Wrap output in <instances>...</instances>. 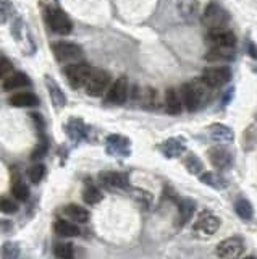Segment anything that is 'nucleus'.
<instances>
[{
	"label": "nucleus",
	"mask_w": 257,
	"mask_h": 259,
	"mask_svg": "<svg viewBox=\"0 0 257 259\" xmlns=\"http://www.w3.org/2000/svg\"><path fill=\"white\" fill-rule=\"evenodd\" d=\"M165 110L170 115H180L183 110V101H181V94L176 91L175 88H168L165 91Z\"/></svg>",
	"instance_id": "nucleus-13"
},
{
	"label": "nucleus",
	"mask_w": 257,
	"mask_h": 259,
	"mask_svg": "<svg viewBox=\"0 0 257 259\" xmlns=\"http://www.w3.org/2000/svg\"><path fill=\"white\" fill-rule=\"evenodd\" d=\"M10 105L13 107H36L39 105V97L28 91L17 93L10 97Z\"/></svg>",
	"instance_id": "nucleus-20"
},
{
	"label": "nucleus",
	"mask_w": 257,
	"mask_h": 259,
	"mask_svg": "<svg viewBox=\"0 0 257 259\" xmlns=\"http://www.w3.org/2000/svg\"><path fill=\"white\" fill-rule=\"evenodd\" d=\"M176 8L181 18L192 21L199 15V2L197 0H176Z\"/></svg>",
	"instance_id": "nucleus-18"
},
{
	"label": "nucleus",
	"mask_w": 257,
	"mask_h": 259,
	"mask_svg": "<svg viewBox=\"0 0 257 259\" xmlns=\"http://www.w3.org/2000/svg\"><path fill=\"white\" fill-rule=\"evenodd\" d=\"M52 52L60 63H73L83 59L81 47L75 42H68V40H59V42L52 44Z\"/></svg>",
	"instance_id": "nucleus-3"
},
{
	"label": "nucleus",
	"mask_w": 257,
	"mask_h": 259,
	"mask_svg": "<svg viewBox=\"0 0 257 259\" xmlns=\"http://www.w3.org/2000/svg\"><path fill=\"white\" fill-rule=\"evenodd\" d=\"M99 180L107 188H126L128 186L126 175L120 172H102L99 175Z\"/></svg>",
	"instance_id": "nucleus-15"
},
{
	"label": "nucleus",
	"mask_w": 257,
	"mask_h": 259,
	"mask_svg": "<svg viewBox=\"0 0 257 259\" xmlns=\"http://www.w3.org/2000/svg\"><path fill=\"white\" fill-rule=\"evenodd\" d=\"M217 256L220 259H236L244 251V240L241 237H230L217 245Z\"/></svg>",
	"instance_id": "nucleus-8"
},
{
	"label": "nucleus",
	"mask_w": 257,
	"mask_h": 259,
	"mask_svg": "<svg viewBox=\"0 0 257 259\" xmlns=\"http://www.w3.org/2000/svg\"><path fill=\"white\" fill-rule=\"evenodd\" d=\"M209 135L214 141H233L235 138V133L233 130L227 125H222V123H215L209 128Z\"/></svg>",
	"instance_id": "nucleus-23"
},
{
	"label": "nucleus",
	"mask_w": 257,
	"mask_h": 259,
	"mask_svg": "<svg viewBox=\"0 0 257 259\" xmlns=\"http://www.w3.org/2000/svg\"><path fill=\"white\" fill-rule=\"evenodd\" d=\"M45 20H47V24L50 26V29L54 32H57V34L67 36L71 32V29H73V24H71L68 15L63 10H60V8H49V10L45 12Z\"/></svg>",
	"instance_id": "nucleus-5"
},
{
	"label": "nucleus",
	"mask_w": 257,
	"mask_h": 259,
	"mask_svg": "<svg viewBox=\"0 0 257 259\" xmlns=\"http://www.w3.org/2000/svg\"><path fill=\"white\" fill-rule=\"evenodd\" d=\"M0 210L4 214H15L18 210V206L12 199H0Z\"/></svg>",
	"instance_id": "nucleus-36"
},
{
	"label": "nucleus",
	"mask_w": 257,
	"mask_h": 259,
	"mask_svg": "<svg viewBox=\"0 0 257 259\" xmlns=\"http://www.w3.org/2000/svg\"><path fill=\"white\" fill-rule=\"evenodd\" d=\"M128 94H130V83H128L126 76H120L118 79H115L114 83L110 84L106 101L107 104L112 105H123L128 99Z\"/></svg>",
	"instance_id": "nucleus-9"
},
{
	"label": "nucleus",
	"mask_w": 257,
	"mask_h": 259,
	"mask_svg": "<svg viewBox=\"0 0 257 259\" xmlns=\"http://www.w3.org/2000/svg\"><path fill=\"white\" fill-rule=\"evenodd\" d=\"M184 165H186L188 168V172L192 174V175H200L202 174V170H204V164H202V160H200L196 154H188V157L184 159Z\"/></svg>",
	"instance_id": "nucleus-29"
},
{
	"label": "nucleus",
	"mask_w": 257,
	"mask_h": 259,
	"mask_svg": "<svg viewBox=\"0 0 257 259\" xmlns=\"http://www.w3.org/2000/svg\"><path fill=\"white\" fill-rule=\"evenodd\" d=\"M200 182L209 185L211 188H215V190H225L228 186V182L217 172H202L200 174Z\"/></svg>",
	"instance_id": "nucleus-25"
},
{
	"label": "nucleus",
	"mask_w": 257,
	"mask_h": 259,
	"mask_svg": "<svg viewBox=\"0 0 257 259\" xmlns=\"http://www.w3.org/2000/svg\"><path fill=\"white\" fill-rule=\"evenodd\" d=\"M212 91L214 88L209 86L202 78L192 79L191 83L181 88L180 94H181L183 105L186 107L188 112H197L212 99Z\"/></svg>",
	"instance_id": "nucleus-1"
},
{
	"label": "nucleus",
	"mask_w": 257,
	"mask_h": 259,
	"mask_svg": "<svg viewBox=\"0 0 257 259\" xmlns=\"http://www.w3.org/2000/svg\"><path fill=\"white\" fill-rule=\"evenodd\" d=\"M63 214H65L70 221L78 222V224H86L91 217L89 210L78 204H68L67 207H63Z\"/></svg>",
	"instance_id": "nucleus-22"
},
{
	"label": "nucleus",
	"mask_w": 257,
	"mask_h": 259,
	"mask_svg": "<svg viewBox=\"0 0 257 259\" xmlns=\"http://www.w3.org/2000/svg\"><path fill=\"white\" fill-rule=\"evenodd\" d=\"M160 149H162L164 156L173 159V157H180L184 152V149H186V146H184V141L181 138H170V140L160 144Z\"/></svg>",
	"instance_id": "nucleus-17"
},
{
	"label": "nucleus",
	"mask_w": 257,
	"mask_h": 259,
	"mask_svg": "<svg viewBox=\"0 0 257 259\" xmlns=\"http://www.w3.org/2000/svg\"><path fill=\"white\" fill-rule=\"evenodd\" d=\"M13 71V65L9 59L0 57V81H4L7 76H10Z\"/></svg>",
	"instance_id": "nucleus-35"
},
{
	"label": "nucleus",
	"mask_w": 257,
	"mask_h": 259,
	"mask_svg": "<svg viewBox=\"0 0 257 259\" xmlns=\"http://www.w3.org/2000/svg\"><path fill=\"white\" fill-rule=\"evenodd\" d=\"M139 101L146 109H156L157 107V93H156V89H152V88L142 89L141 94H139Z\"/></svg>",
	"instance_id": "nucleus-28"
},
{
	"label": "nucleus",
	"mask_w": 257,
	"mask_h": 259,
	"mask_svg": "<svg viewBox=\"0 0 257 259\" xmlns=\"http://www.w3.org/2000/svg\"><path fill=\"white\" fill-rule=\"evenodd\" d=\"M205 40L209 47H235L236 46V36L228 29L209 31Z\"/></svg>",
	"instance_id": "nucleus-11"
},
{
	"label": "nucleus",
	"mask_w": 257,
	"mask_h": 259,
	"mask_svg": "<svg viewBox=\"0 0 257 259\" xmlns=\"http://www.w3.org/2000/svg\"><path fill=\"white\" fill-rule=\"evenodd\" d=\"M107 151L109 154H114V156H128L130 152V141L123 136H109L107 138Z\"/></svg>",
	"instance_id": "nucleus-14"
},
{
	"label": "nucleus",
	"mask_w": 257,
	"mask_h": 259,
	"mask_svg": "<svg viewBox=\"0 0 257 259\" xmlns=\"http://www.w3.org/2000/svg\"><path fill=\"white\" fill-rule=\"evenodd\" d=\"M20 245L17 241H7L2 246V259H18Z\"/></svg>",
	"instance_id": "nucleus-30"
},
{
	"label": "nucleus",
	"mask_w": 257,
	"mask_h": 259,
	"mask_svg": "<svg viewBox=\"0 0 257 259\" xmlns=\"http://www.w3.org/2000/svg\"><path fill=\"white\" fill-rule=\"evenodd\" d=\"M112 84V78L109 75V71L106 70H92L91 71V76L87 79L86 83V93L92 96V97H99L104 93L109 91V88Z\"/></svg>",
	"instance_id": "nucleus-4"
},
{
	"label": "nucleus",
	"mask_w": 257,
	"mask_h": 259,
	"mask_svg": "<svg viewBox=\"0 0 257 259\" xmlns=\"http://www.w3.org/2000/svg\"><path fill=\"white\" fill-rule=\"evenodd\" d=\"M219 229H220V217L211 212V210H204L194 222V233L204 235V237H211V235L219 232Z\"/></svg>",
	"instance_id": "nucleus-10"
},
{
	"label": "nucleus",
	"mask_w": 257,
	"mask_h": 259,
	"mask_svg": "<svg viewBox=\"0 0 257 259\" xmlns=\"http://www.w3.org/2000/svg\"><path fill=\"white\" fill-rule=\"evenodd\" d=\"M12 193H13V196L17 198L18 201H26L29 198V190H28V186L26 183H23L21 180H17L13 183L12 186Z\"/></svg>",
	"instance_id": "nucleus-33"
},
{
	"label": "nucleus",
	"mask_w": 257,
	"mask_h": 259,
	"mask_svg": "<svg viewBox=\"0 0 257 259\" xmlns=\"http://www.w3.org/2000/svg\"><path fill=\"white\" fill-rule=\"evenodd\" d=\"M235 210H236V214H238L241 219H244V221H251V219H252V214H254L252 204H251V202H249L247 199H244V198H239V199L235 202Z\"/></svg>",
	"instance_id": "nucleus-26"
},
{
	"label": "nucleus",
	"mask_w": 257,
	"mask_h": 259,
	"mask_svg": "<svg viewBox=\"0 0 257 259\" xmlns=\"http://www.w3.org/2000/svg\"><path fill=\"white\" fill-rule=\"evenodd\" d=\"M209 160L217 170H225L233 164V156L227 148L215 146V148L209 149Z\"/></svg>",
	"instance_id": "nucleus-12"
},
{
	"label": "nucleus",
	"mask_w": 257,
	"mask_h": 259,
	"mask_svg": "<svg viewBox=\"0 0 257 259\" xmlns=\"http://www.w3.org/2000/svg\"><path fill=\"white\" fill-rule=\"evenodd\" d=\"M45 175V167L42 164H34V165H31L29 170H28V177H29V180L33 182L34 185H37L39 182L42 180Z\"/></svg>",
	"instance_id": "nucleus-34"
},
{
	"label": "nucleus",
	"mask_w": 257,
	"mask_h": 259,
	"mask_svg": "<svg viewBox=\"0 0 257 259\" xmlns=\"http://www.w3.org/2000/svg\"><path fill=\"white\" fill-rule=\"evenodd\" d=\"M194 209H196L194 201H192V199H183L180 202V222L181 224L189 222L192 214H194Z\"/></svg>",
	"instance_id": "nucleus-27"
},
{
	"label": "nucleus",
	"mask_w": 257,
	"mask_h": 259,
	"mask_svg": "<svg viewBox=\"0 0 257 259\" xmlns=\"http://www.w3.org/2000/svg\"><path fill=\"white\" fill-rule=\"evenodd\" d=\"M247 54H249L251 59L257 60V44L252 42V40H249V42H247Z\"/></svg>",
	"instance_id": "nucleus-38"
},
{
	"label": "nucleus",
	"mask_w": 257,
	"mask_h": 259,
	"mask_svg": "<svg viewBox=\"0 0 257 259\" xmlns=\"http://www.w3.org/2000/svg\"><path fill=\"white\" fill-rule=\"evenodd\" d=\"M243 259H255L254 256H247V257H243Z\"/></svg>",
	"instance_id": "nucleus-39"
},
{
	"label": "nucleus",
	"mask_w": 257,
	"mask_h": 259,
	"mask_svg": "<svg viewBox=\"0 0 257 259\" xmlns=\"http://www.w3.org/2000/svg\"><path fill=\"white\" fill-rule=\"evenodd\" d=\"M235 47H211L205 54L207 62H230L235 59Z\"/></svg>",
	"instance_id": "nucleus-16"
},
{
	"label": "nucleus",
	"mask_w": 257,
	"mask_h": 259,
	"mask_svg": "<svg viewBox=\"0 0 257 259\" xmlns=\"http://www.w3.org/2000/svg\"><path fill=\"white\" fill-rule=\"evenodd\" d=\"M47 148H49V144H47V141H42L41 144L37 146V148L33 151V154H31V159L33 160H37V159H42L45 154H47Z\"/></svg>",
	"instance_id": "nucleus-37"
},
{
	"label": "nucleus",
	"mask_w": 257,
	"mask_h": 259,
	"mask_svg": "<svg viewBox=\"0 0 257 259\" xmlns=\"http://www.w3.org/2000/svg\"><path fill=\"white\" fill-rule=\"evenodd\" d=\"M91 71L92 68L86 63H70L68 67L63 70L67 81L73 89H79L86 86L87 79L91 76Z\"/></svg>",
	"instance_id": "nucleus-6"
},
{
	"label": "nucleus",
	"mask_w": 257,
	"mask_h": 259,
	"mask_svg": "<svg viewBox=\"0 0 257 259\" xmlns=\"http://www.w3.org/2000/svg\"><path fill=\"white\" fill-rule=\"evenodd\" d=\"M202 79L214 89L222 88L231 79V70L227 65H214V67H209L204 70Z\"/></svg>",
	"instance_id": "nucleus-7"
},
{
	"label": "nucleus",
	"mask_w": 257,
	"mask_h": 259,
	"mask_svg": "<svg viewBox=\"0 0 257 259\" xmlns=\"http://www.w3.org/2000/svg\"><path fill=\"white\" fill-rule=\"evenodd\" d=\"M31 84L29 78L25 75V73L17 71V73H12L10 76H7L2 81V89L4 91H13V89H20V88H26Z\"/></svg>",
	"instance_id": "nucleus-19"
},
{
	"label": "nucleus",
	"mask_w": 257,
	"mask_h": 259,
	"mask_svg": "<svg viewBox=\"0 0 257 259\" xmlns=\"http://www.w3.org/2000/svg\"><path fill=\"white\" fill-rule=\"evenodd\" d=\"M54 230L59 237H67V238H73L79 235V227L73 222L65 221V219H57L54 224Z\"/></svg>",
	"instance_id": "nucleus-21"
},
{
	"label": "nucleus",
	"mask_w": 257,
	"mask_h": 259,
	"mask_svg": "<svg viewBox=\"0 0 257 259\" xmlns=\"http://www.w3.org/2000/svg\"><path fill=\"white\" fill-rule=\"evenodd\" d=\"M45 84H47V91L50 94V99L54 102L55 107H63L67 104L65 94L62 93V89L59 88V84L50 76H45Z\"/></svg>",
	"instance_id": "nucleus-24"
},
{
	"label": "nucleus",
	"mask_w": 257,
	"mask_h": 259,
	"mask_svg": "<svg viewBox=\"0 0 257 259\" xmlns=\"http://www.w3.org/2000/svg\"><path fill=\"white\" fill-rule=\"evenodd\" d=\"M54 253L59 259H75V248L70 243H60L54 248Z\"/></svg>",
	"instance_id": "nucleus-31"
},
{
	"label": "nucleus",
	"mask_w": 257,
	"mask_h": 259,
	"mask_svg": "<svg viewBox=\"0 0 257 259\" xmlns=\"http://www.w3.org/2000/svg\"><path fill=\"white\" fill-rule=\"evenodd\" d=\"M83 199L87 202V204H97V202L102 201V193L95 188V186H87V188L83 191Z\"/></svg>",
	"instance_id": "nucleus-32"
},
{
	"label": "nucleus",
	"mask_w": 257,
	"mask_h": 259,
	"mask_svg": "<svg viewBox=\"0 0 257 259\" xmlns=\"http://www.w3.org/2000/svg\"><path fill=\"white\" fill-rule=\"evenodd\" d=\"M228 21L230 16L227 10L219 5V4H209L204 12H202V24L209 31H222V29H228Z\"/></svg>",
	"instance_id": "nucleus-2"
}]
</instances>
